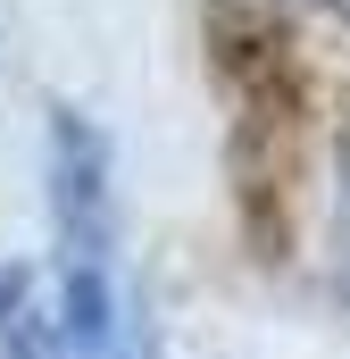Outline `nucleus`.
<instances>
[{
	"label": "nucleus",
	"instance_id": "f257e3e1",
	"mask_svg": "<svg viewBox=\"0 0 350 359\" xmlns=\"http://www.w3.org/2000/svg\"><path fill=\"white\" fill-rule=\"evenodd\" d=\"M50 292L67 359H125V268H117V184L100 126L50 117Z\"/></svg>",
	"mask_w": 350,
	"mask_h": 359
},
{
	"label": "nucleus",
	"instance_id": "7ed1b4c3",
	"mask_svg": "<svg viewBox=\"0 0 350 359\" xmlns=\"http://www.w3.org/2000/svg\"><path fill=\"white\" fill-rule=\"evenodd\" d=\"M326 8H334V17H342V25H350V0H326Z\"/></svg>",
	"mask_w": 350,
	"mask_h": 359
},
{
	"label": "nucleus",
	"instance_id": "f03ea898",
	"mask_svg": "<svg viewBox=\"0 0 350 359\" xmlns=\"http://www.w3.org/2000/svg\"><path fill=\"white\" fill-rule=\"evenodd\" d=\"M0 359H67L59 318L42 309V292H34L25 268H0Z\"/></svg>",
	"mask_w": 350,
	"mask_h": 359
}]
</instances>
